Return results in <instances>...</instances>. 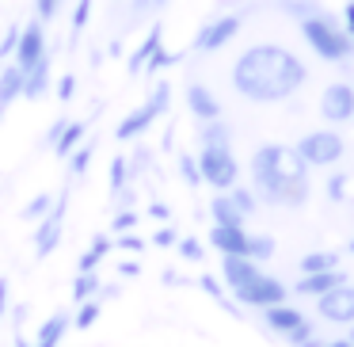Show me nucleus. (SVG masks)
I'll list each match as a JSON object with an SVG mask.
<instances>
[{
    "label": "nucleus",
    "instance_id": "nucleus-1",
    "mask_svg": "<svg viewBox=\"0 0 354 347\" xmlns=\"http://www.w3.org/2000/svg\"><path fill=\"white\" fill-rule=\"evenodd\" d=\"M308 80V69L293 50L278 42H259L248 46L232 65V88L248 103H282L297 96Z\"/></svg>",
    "mask_w": 354,
    "mask_h": 347
},
{
    "label": "nucleus",
    "instance_id": "nucleus-2",
    "mask_svg": "<svg viewBox=\"0 0 354 347\" xmlns=\"http://www.w3.org/2000/svg\"><path fill=\"white\" fill-rule=\"evenodd\" d=\"M308 164L301 161V153L293 145H259L252 157V191L259 195V202L282 210H301L313 199V179H308Z\"/></svg>",
    "mask_w": 354,
    "mask_h": 347
},
{
    "label": "nucleus",
    "instance_id": "nucleus-3",
    "mask_svg": "<svg viewBox=\"0 0 354 347\" xmlns=\"http://www.w3.org/2000/svg\"><path fill=\"white\" fill-rule=\"evenodd\" d=\"M297 24H301L305 42L313 46V54L324 57V62H346V57L354 54V39L346 35V27H339L335 19L328 16V12H313V16L297 19Z\"/></svg>",
    "mask_w": 354,
    "mask_h": 347
},
{
    "label": "nucleus",
    "instance_id": "nucleus-4",
    "mask_svg": "<svg viewBox=\"0 0 354 347\" xmlns=\"http://www.w3.org/2000/svg\"><path fill=\"white\" fill-rule=\"evenodd\" d=\"M194 161H198L202 184H209L214 191H229V187H236L240 164H236V153H232V145H202Z\"/></svg>",
    "mask_w": 354,
    "mask_h": 347
},
{
    "label": "nucleus",
    "instance_id": "nucleus-5",
    "mask_svg": "<svg viewBox=\"0 0 354 347\" xmlns=\"http://www.w3.org/2000/svg\"><path fill=\"white\" fill-rule=\"evenodd\" d=\"M293 149L301 153V161H305L308 168H335L346 157V141L339 130H308Z\"/></svg>",
    "mask_w": 354,
    "mask_h": 347
},
{
    "label": "nucleus",
    "instance_id": "nucleus-6",
    "mask_svg": "<svg viewBox=\"0 0 354 347\" xmlns=\"http://www.w3.org/2000/svg\"><path fill=\"white\" fill-rule=\"evenodd\" d=\"M168 103H171V88L168 84H156V92L149 96L145 103H141L133 115H126L122 123H118V130H115V138L118 141H133V138H141V134L149 130V126L156 123V118L168 111Z\"/></svg>",
    "mask_w": 354,
    "mask_h": 347
},
{
    "label": "nucleus",
    "instance_id": "nucleus-7",
    "mask_svg": "<svg viewBox=\"0 0 354 347\" xmlns=\"http://www.w3.org/2000/svg\"><path fill=\"white\" fill-rule=\"evenodd\" d=\"M316 317H320L324 324H339V328L354 324V283L351 278L316 298Z\"/></svg>",
    "mask_w": 354,
    "mask_h": 347
},
{
    "label": "nucleus",
    "instance_id": "nucleus-8",
    "mask_svg": "<svg viewBox=\"0 0 354 347\" xmlns=\"http://www.w3.org/2000/svg\"><path fill=\"white\" fill-rule=\"evenodd\" d=\"M232 298H236L240 305L267 309V305H278V301L290 298V286H286L282 278H274V275H259V278H252V283H248L244 290L232 294Z\"/></svg>",
    "mask_w": 354,
    "mask_h": 347
},
{
    "label": "nucleus",
    "instance_id": "nucleus-9",
    "mask_svg": "<svg viewBox=\"0 0 354 347\" xmlns=\"http://www.w3.org/2000/svg\"><path fill=\"white\" fill-rule=\"evenodd\" d=\"M320 115L324 123L331 126H343L354 118V84H346V80H335V84H328L320 92Z\"/></svg>",
    "mask_w": 354,
    "mask_h": 347
},
{
    "label": "nucleus",
    "instance_id": "nucleus-10",
    "mask_svg": "<svg viewBox=\"0 0 354 347\" xmlns=\"http://www.w3.org/2000/svg\"><path fill=\"white\" fill-rule=\"evenodd\" d=\"M240 24H244V19H240L236 12H232V16H214L198 35H194V50H198V54H217V50L229 46L240 35Z\"/></svg>",
    "mask_w": 354,
    "mask_h": 347
},
{
    "label": "nucleus",
    "instance_id": "nucleus-11",
    "mask_svg": "<svg viewBox=\"0 0 354 347\" xmlns=\"http://www.w3.org/2000/svg\"><path fill=\"white\" fill-rule=\"evenodd\" d=\"M65 210H69V191L57 195L54 206H50V214L39 222V229H35V256H50L57 248V240H62V225H65Z\"/></svg>",
    "mask_w": 354,
    "mask_h": 347
},
{
    "label": "nucleus",
    "instance_id": "nucleus-12",
    "mask_svg": "<svg viewBox=\"0 0 354 347\" xmlns=\"http://www.w3.org/2000/svg\"><path fill=\"white\" fill-rule=\"evenodd\" d=\"M46 54V31H42V19H31V24L19 31V46H16V65L19 69H31L39 57Z\"/></svg>",
    "mask_w": 354,
    "mask_h": 347
},
{
    "label": "nucleus",
    "instance_id": "nucleus-13",
    "mask_svg": "<svg viewBox=\"0 0 354 347\" xmlns=\"http://www.w3.org/2000/svg\"><path fill=\"white\" fill-rule=\"evenodd\" d=\"M263 275V267L255 260H248V256H225L221 260V278H225V286H229L232 294L236 290H244L252 278H259Z\"/></svg>",
    "mask_w": 354,
    "mask_h": 347
},
{
    "label": "nucleus",
    "instance_id": "nucleus-14",
    "mask_svg": "<svg viewBox=\"0 0 354 347\" xmlns=\"http://www.w3.org/2000/svg\"><path fill=\"white\" fill-rule=\"evenodd\" d=\"M248 237H252V233H248L244 225H214V229H209V244L221 256H248Z\"/></svg>",
    "mask_w": 354,
    "mask_h": 347
},
{
    "label": "nucleus",
    "instance_id": "nucleus-15",
    "mask_svg": "<svg viewBox=\"0 0 354 347\" xmlns=\"http://www.w3.org/2000/svg\"><path fill=\"white\" fill-rule=\"evenodd\" d=\"M187 107H191V115L198 118V123H214V118H221V103H217V96L209 92L206 84H187Z\"/></svg>",
    "mask_w": 354,
    "mask_h": 347
},
{
    "label": "nucleus",
    "instance_id": "nucleus-16",
    "mask_svg": "<svg viewBox=\"0 0 354 347\" xmlns=\"http://www.w3.org/2000/svg\"><path fill=\"white\" fill-rule=\"evenodd\" d=\"M339 283H346L343 267H335V271H316V275H301L297 283H293V294H297V298H320V294H328L331 286H339Z\"/></svg>",
    "mask_w": 354,
    "mask_h": 347
},
{
    "label": "nucleus",
    "instance_id": "nucleus-17",
    "mask_svg": "<svg viewBox=\"0 0 354 347\" xmlns=\"http://www.w3.org/2000/svg\"><path fill=\"white\" fill-rule=\"evenodd\" d=\"M301 321H305V313H301L297 305H290V301H278V305H267V309H263V324H267L270 332H278V336L293 332Z\"/></svg>",
    "mask_w": 354,
    "mask_h": 347
},
{
    "label": "nucleus",
    "instance_id": "nucleus-18",
    "mask_svg": "<svg viewBox=\"0 0 354 347\" xmlns=\"http://www.w3.org/2000/svg\"><path fill=\"white\" fill-rule=\"evenodd\" d=\"M50 88V54H42L31 69H24V96L27 100H39Z\"/></svg>",
    "mask_w": 354,
    "mask_h": 347
},
{
    "label": "nucleus",
    "instance_id": "nucleus-19",
    "mask_svg": "<svg viewBox=\"0 0 354 347\" xmlns=\"http://www.w3.org/2000/svg\"><path fill=\"white\" fill-rule=\"evenodd\" d=\"M69 324H73V317L65 313V309H62V313H54V317H50V321L39 328V336H35V347H57V344L65 339V332H69Z\"/></svg>",
    "mask_w": 354,
    "mask_h": 347
},
{
    "label": "nucleus",
    "instance_id": "nucleus-20",
    "mask_svg": "<svg viewBox=\"0 0 354 347\" xmlns=\"http://www.w3.org/2000/svg\"><path fill=\"white\" fill-rule=\"evenodd\" d=\"M160 46H164V27L153 24V27H149V35H145V42H141V46L130 54V73H141V69H145V62H149V57H153Z\"/></svg>",
    "mask_w": 354,
    "mask_h": 347
},
{
    "label": "nucleus",
    "instance_id": "nucleus-21",
    "mask_svg": "<svg viewBox=\"0 0 354 347\" xmlns=\"http://www.w3.org/2000/svg\"><path fill=\"white\" fill-rule=\"evenodd\" d=\"M209 217H214V225H244V222H248V217L240 214L236 206H232L229 191L214 195V202H209Z\"/></svg>",
    "mask_w": 354,
    "mask_h": 347
},
{
    "label": "nucleus",
    "instance_id": "nucleus-22",
    "mask_svg": "<svg viewBox=\"0 0 354 347\" xmlns=\"http://www.w3.org/2000/svg\"><path fill=\"white\" fill-rule=\"evenodd\" d=\"M339 267V252H305L297 260L301 275H316V271H335Z\"/></svg>",
    "mask_w": 354,
    "mask_h": 347
},
{
    "label": "nucleus",
    "instance_id": "nucleus-23",
    "mask_svg": "<svg viewBox=\"0 0 354 347\" xmlns=\"http://www.w3.org/2000/svg\"><path fill=\"white\" fill-rule=\"evenodd\" d=\"M16 96H24V69H19V65H8L4 77H0V107H8Z\"/></svg>",
    "mask_w": 354,
    "mask_h": 347
},
{
    "label": "nucleus",
    "instance_id": "nucleus-24",
    "mask_svg": "<svg viewBox=\"0 0 354 347\" xmlns=\"http://www.w3.org/2000/svg\"><path fill=\"white\" fill-rule=\"evenodd\" d=\"M198 145H232L229 123H221V118H214V123H202V126H198Z\"/></svg>",
    "mask_w": 354,
    "mask_h": 347
},
{
    "label": "nucleus",
    "instance_id": "nucleus-25",
    "mask_svg": "<svg viewBox=\"0 0 354 347\" xmlns=\"http://www.w3.org/2000/svg\"><path fill=\"white\" fill-rule=\"evenodd\" d=\"M274 252H278L274 237H267V233H255V237H248V260L267 263V260H274Z\"/></svg>",
    "mask_w": 354,
    "mask_h": 347
},
{
    "label": "nucleus",
    "instance_id": "nucleus-26",
    "mask_svg": "<svg viewBox=\"0 0 354 347\" xmlns=\"http://www.w3.org/2000/svg\"><path fill=\"white\" fill-rule=\"evenodd\" d=\"M84 134H88V123H84V118H80V123H69V126H65V134L57 138L54 153H57V157H69L73 149L80 145V138H84Z\"/></svg>",
    "mask_w": 354,
    "mask_h": 347
},
{
    "label": "nucleus",
    "instance_id": "nucleus-27",
    "mask_svg": "<svg viewBox=\"0 0 354 347\" xmlns=\"http://www.w3.org/2000/svg\"><path fill=\"white\" fill-rule=\"evenodd\" d=\"M282 339H286L290 347H320V339H316V324L308 321V317H305V321H301L293 332H286Z\"/></svg>",
    "mask_w": 354,
    "mask_h": 347
},
{
    "label": "nucleus",
    "instance_id": "nucleus-28",
    "mask_svg": "<svg viewBox=\"0 0 354 347\" xmlns=\"http://www.w3.org/2000/svg\"><path fill=\"white\" fill-rule=\"evenodd\" d=\"M229 199H232V206H236L244 217H252L255 210H259V195H255L252 187H240V184L229 187Z\"/></svg>",
    "mask_w": 354,
    "mask_h": 347
},
{
    "label": "nucleus",
    "instance_id": "nucleus-29",
    "mask_svg": "<svg viewBox=\"0 0 354 347\" xmlns=\"http://www.w3.org/2000/svg\"><path fill=\"white\" fill-rule=\"evenodd\" d=\"M100 290L103 286H100V275H95V271H80L77 283H73V298L77 301H88L92 294H100Z\"/></svg>",
    "mask_w": 354,
    "mask_h": 347
},
{
    "label": "nucleus",
    "instance_id": "nucleus-30",
    "mask_svg": "<svg viewBox=\"0 0 354 347\" xmlns=\"http://www.w3.org/2000/svg\"><path fill=\"white\" fill-rule=\"evenodd\" d=\"M88 161H92V145H77L69 153V176L77 179V176H84L88 172Z\"/></svg>",
    "mask_w": 354,
    "mask_h": 347
},
{
    "label": "nucleus",
    "instance_id": "nucleus-31",
    "mask_svg": "<svg viewBox=\"0 0 354 347\" xmlns=\"http://www.w3.org/2000/svg\"><path fill=\"white\" fill-rule=\"evenodd\" d=\"M126 176H130V164H126V157H115V161H111V195H122Z\"/></svg>",
    "mask_w": 354,
    "mask_h": 347
},
{
    "label": "nucleus",
    "instance_id": "nucleus-32",
    "mask_svg": "<svg viewBox=\"0 0 354 347\" xmlns=\"http://www.w3.org/2000/svg\"><path fill=\"white\" fill-rule=\"evenodd\" d=\"M95 321H100V301H92V298L80 301V313H77V321H73V324H77V328H92Z\"/></svg>",
    "mask_w": 354,
    "mask_h": 347
},
{
    "label": "nucleus",
    "instance_id": "nucleus-33",
    "mask_svg": "<svg viewBox=\"0 0 354 347\" xmlns=\"http://www.w3.org/2000/svg\"><path fill=\"white\" fill-rule=\"evenodd\" d=\"M179 176H183L187 179V184H191V187H198L202 184V172H198V161H194V157H179Z\"/></svg>",
    "mask_w": 354,
    "mask_h": 347
},
{
    "label": "nucleus",
    "instance_id": "nucleus-34",
    "mask_svg": "<svg viewBox=\"0 0 354 347\" xmlns=\"http://www.w3.org/2000/svg\"><path fill=\"white\" fill-rule=\"evenodd\" d=\"M198 286H202V290H206L214 301H221L225 309H232V301H225V290H221V283H217L214 275H202V278H198ZM232 313H236V309H232Z\"/></svg>",
    "mask_w": 354,
    "mask_h": 347
},
{
    "label": "nucleus",
    "instance_id": "nucleus-35",
    "mask_svg": "<svg viewBox=\"0 0 354 347\" xmlns=\"http://www.w3.org/2000/svg\"><path fill=\"white\" fill-rule=\"evenodd\" d=\"M50 206H54V199H50V195H39L35 202H27V206H24V217H27V222H31V217H46Z\"/></svg>",
    "mask_w": 354,
    "mask_h": 347
},
{
    "label": "nucleus",
    "instance_id": "nucleus-36",
    "mask_svg": "<svg viewBox=\"0 0 354 347\" xmlns=\"http://www.w3.org/2000/svg\"><path fill=\"white\" fill-rule=\"evenodd\" d=\"M176 62H179V57H176V54H168V50L160 46V50H156V54L145 62V69H149V73H160V69H168V65H176Z\"/></svg>",
    "mask_w": 354,
    "mask_h": 347
},
{
    "label": "nucleus",
    "instance_id": "nucleus-37",
    "mask_svg": "<svg viewBox=\"0 0 354 347\" xmlns=\"http://www.w3.org/2000/svg\"><path fill=\"white\" fill-rule=\"evenodd\" d=\"M88 16H92V0H77V8H73V35L84 31Z\"/></svg>",
    "mask_w": 354,
    "mask_h": 347
},
{
    "label": "nucleus",
    "instance_id": "nucleus-38",
    "mask_svg": "<svg viewBox=\"0 0 354 347\" xmlns=\"http://www.w3.org/2000/svg\"><path fill=\"white\" fill-rule=\"evenodd\" d=\"M133 225H138V214H133V210H118L115 222H111V229H115V233H130Z\"/></svg>",
    "mask_w": 354,
    "mask_h": 347
},
{
    "label": "nucleus",
    "instance_id": "nucleus-39",
    "mask_svg": "<svg viewBox=\"0 0 354 347\" xmlns=\"http://www.w3.org/2000/svg\"><path fill=\"white\" fill-rule=\"evenodd\" d=\"M328 199L331 202H343L346 199V176H331L328 179Z\"/></svg>",
    "mask_w": 354,
    "mask_h": 347
},
{
    "label": "nucleus",
    "instance_id": "nucleus-40",
    "mask_svg": "<svg viewBox=\"0 0 354 347\" xmlns=\"http://www.w3.org/2000/svg\"><path fill=\"white\" fill-rule=\"evenodd\" d=\"M179 256H183V260H202V244L194 237H183L179 240Z\"/></svg>",
    "mask_w": 354,
    "mask_h": 347
},
{
    "label": "nucleus",
    "instance_id": "nucleus-41",
    "mask_svg": "<svg viewBox=\"0 0 354 347\" xmlns=\"http://www.w3.org/2000/svg\"><path fill=\"white\" fill-rule=\"evenodd\" d=\"M73 92H77V77H73V73L57 77V96H62V100H73Z\"/></svg>",
    "mask_w": 354,
    "mask_h": 347
},
{
    "label": "nucleus",
    "instance_id": "nucleus-42",
    "mask_svg": "<svg viewBox=\"0 0 354 347\" xmlns=\"http://www.w3.org/2000/svg\"><path fill=\"white\" fill-rule=\"evenodd\" d=\"M118 248H122V252H141V248H145V240L133 237V233H118Z\"/></svg>",
    "mask_w": 354,
    "mask_h": 347
},
{
    "label": "nucleus",
    "instance_id": "nucleus-43",
    "mask_svg": "<svg viewBox=\"0 0 354 347\" xmlns=\"http://www.w3.org/2000/svg\"><path fill=\"white\" fill-rule=\"evenodd\" d=\"M19 31H24V27H12V31L4 35V42H0V57H4V54H16V46H19Z\"/></svg>",
    "mask_w": 354,
    "mask_h": 347
},
{
    "label": "nucleus",
    "instance_id": "nucleus-44",
    "mask_svg": "<svg viewBox=\"0 0 354 347\" xmlns=\"http://www.w3.org/2000/svg\"><path fill=\"white\" fill-rule=\"evenodd\" d=\"M88 252H92V256H95V260H103V256H107V252H111V237H103V233H100V237H95V240H92V248H88Z\"/></svg>",
    "mask_w": 354,
    "mask_h": 347
},
{
    "label": "nucleus",
    "instance_id": "nucleus-45",
    "mask_svg": "<svg viewBox=\"0 0 354 347\" xmlns=\"http://www.w3.org/2000/svg\"><path fill=\"white\" fill-rule=\"evenodd\" d=\"M62 0H39V19H54Z\"/></svg>",
    "mask_w": 354,
    "mask_h": 347
},
{
    "label": "nucleus",
    "instance_id": "nucleus-46",
    "mask_svg": "<svg viewBox=\"0 0 354 347\" xmlns=\"http://www.w3.org/2000/svg\"><path fill=\"white\" fill-rule=\"evenodd\" d=\"M156 244H160V248H171V244H179V237H176V229H160V233H156Z\"/></svg>",
    "mask_w": 354,
    "mask_h": 347
},
{
    "label": "nucleus",
    "instance_id": "nucleus-47",
    "mask_svg": "<svg viewBox=\"0 0 354 347\" xmlns=\"http://www.w3.org/2000/svg\"><path fill=\"white\" fill-rule=\"evenodd\" d=\"M65 126H69V123H65V118H57V123L50 126V134H46V145H57V138H62V134H65Z\"/></svg>",
    "mask_w": 354,
    "mask_h": 347
},
{
    "label": "nucleus",
    "instance_id": "nucleus-48",
    "mask_svg": "<svg viewBox=\"0 0 354 347\" xmlns=\"http://www.w3.org/2000/svg\"><path fill=\"white\" fill-rule=\"evenodd\" d=\"M343 27H346V35L354 39V0H346V8H343Z\"/></svg>",
    "mask_w": 354,
    "mask_h": 347
},
{
    "label": "nucleus",
    "instance_id": "nucleus-49",
    "mask_svg": "<svg viewBox=\"0 0 354 347\" xmlns=\"http://www.w3.org/2000/svg\"><path fill=\"white\" fill-rule=\"evenodd\" d=\"M8 278H0V321H4V313H8Z\"/></svg>",
    "mask_w": 354,
    "mask_h": 347
},
{
    "label": "nucleus",
    "instance_id": "nucleus-50",
    "mask_svg": "<svg viewBox=\"0 0 354 347\" xmlns=\"http://www.w3.org/2000/svg\"><path fill=\"white\" fill-rule=\"evenodd\" d=\"M149 214L160 217V222H164V217H168V206H164V202H153V206H149Z\"/></svg>",
    "mask_w": 354,
    "mask_h": 347
},
{
    "label": "nucleus",
    "instance_id": "nucleus-51",
    "mask_svg": "<svg viewBox=\"0 0 354 347\" xmlns=\"http://www.w3.org/2000/svg\"><path fill=\"white\" fill-rule=\"evenodd\" d=\"M320 347H354V344H351V339H346V336H339V339H324Z\"/></svg>",
    "mask_w": 354,
    "mask_h": 347
},
{
    "label": "nucleus",
    "instance_id": "nucleus-52",
    "mask_svg": "<svg viewBox=\"0 0 354 347\" xmlns=\"http://www.w3.org/2000/svg\"><path fill=\"white\" fill-rule=\"evenodd\" d=\"M118 271H122V275H130V278H133V275H138L141 267H138V263H118Z\"/></svg>",
    "mask_w": 354,
    "mask_h": 347
},
{
    "label": "nucleus",
    "instance_id": "nucleus-53",
    "mask_svg": "<svg viewBox=\"0 0 354 347\" xmlns=\"http://www.w3.org/2000/svg\"><path fill=\"white\" fill-rule=\"evenodd\" d=\"M346 339H351V344H354V324H346Z\"/></svg>",
    "mask_w": 354,
    "mask_h": 347
},
{
    "label": "nucleus",
    "instance_id": "nucleus-54",
    "mask_svg": "<svg viewBox=\"0 0 354 347\" xmlns=\"http://www.w3.org/2000/svg\"><path fill=\"white\" fill-rule=\"evenodd\" d=\"M16 347H31V344H27V339H24V336H16Z\"/></svg>",
    "mask_w": 354,
    "mask_h": 347
},
{
    "label": "nucleus",
    "instance_id": "nucleus-55",
    "mask_svg": "<svg viewBox=\"0 0 354 347\" xmlns=\"http://www.w3.org/2000/svg\"><path fill=\"white\" fill-rule=\"evenodd\" d=\"M346 252H351V256H354V237H351V244H346Z\"/></svg>",
    "mask_w": 354,
    "mask_h": 347
},
{
    "label": "nucleus",
    "instance_id": "nucleus-56",
    "mask_svg": "<svg viewBox=\"0 0 354 347\" xmlns=\"http://www.w3.org/2000/svg\"><path fill=\"white\" fill-rule=\"evenodd\" d=\"M160 4H168V0H153V8H160Z\"/></svg>",
    "mask_w": 354,
    "mask_h": 347
},
{
    "label": "nucleus",
    "instance_id": "nucleus-57",
    "mask_svg": "<svg viewBox=\"0 0 354 347\" xmlns=\"http://www.w3.org/2000/svg\"><path fill=\"white\" fill-rule=\"evenodd\" d=\"M0 111H4V107H0Z\"/></svg>",
    "mask_w": 354,
    "mask_h": 347
}]
</instances>
